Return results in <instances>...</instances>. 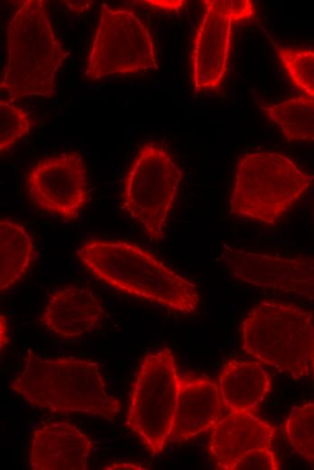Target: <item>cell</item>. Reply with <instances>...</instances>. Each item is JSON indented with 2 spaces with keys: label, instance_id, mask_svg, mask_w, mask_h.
Wrapping results in <instances>:
<instances>
[{
  "label": "cell",
  "instance_id": "cell-26",
  "mask_svg": "<svg viewBox=\"0 0 314 470\" xmlns=\"http://www.w3.org/2000/svg\"><path fill=\"white\" fill-rule=\"evenodd\" d=\"M311 368H312V371H313V373H314V356H313V360H312Z\"/></svg>",
  "mask_w": 314,
  "mask_h": 470
},
{
  "label": "cell",
  "instance_id": "cell-13",
  "mask_svg": "<svg viewBox=\"0 0 314 470\" xmlns=\"http://www.w3.org/2000/svg\"><path fill=\"white\" fill-rule=\"evenodd\" d=\"M104 315L102 302L90 288L69 286L49 297L41 322L51 334L75 339L98 327Z\"/></svg>",
  "mask_w": 314,
  "mask_h": 470
},
{
  "label": "cell",
  "instance_id": "cell-22",
  "mask_svg": "<svg viewBox=\"0 0 314 470\" xmlns=\"http://www.w3.org/2000/svg\"><path fill=\"white\" fill-rule=\"evenodd\" d=\"M280 468L274 452L271 448H263L245 454L230 470H278Z\"/></svg>",
  "mask_w": 314,
  "mask_h": 470
},
{
  "label": "cell",
  "instance_id": "cell-10",
  "mask_svg": "<svg viewBox=\"0 0 314 470\" xmlns=\"http://www.w3.org/2000/svg\"><path fill=\"white\" fill-rule=\"evenodd\" d=\"M191 53L192 81L196 90L216 89L226 70L234 23L254 16L249 0H206Z\"/></svg>",
  "mask_w": 314,
  "mask_h": 470
},
{
  "label": "cell",
  "instance_id": "cell-24",
  "mask_svg": "<svg viewBox=\"0 0 314 470\" xmlns=\"http://www.w3.org/2000/svg\"><path fill=\"white\" fill-rule=\"evenodd\" d=\"M103 469L106 470H117V469H146L143 465L135 462H115L104 465Z\"/></svg>",
  "mask_w": 314,
  "mask_h": 470
},
{
  "label": "cell",
  "instance_id": "cell-19",
  "mask_svg": "<svg viewBox=\"0 0 314 470\" xmlns=\"http://www.w3.org/2000/svg\"><path fill=\"white\" fill-rule=\"evenodd\" d=\"M283 432L292 448L314 465V403L293 407Z\"/></svg>",
  "mask_w": 314,
  "mask_h": 470
},
{
  "label": "cell",
  "instance_id": "cell-7",
  "mask_svg": "<svg viewBox=\"0 0 314 470\" xmlns=\"http://www.w3.org/2000/svg\"><path fill=\"white\" fill-rule=\"evenodd\" d=\"M182 171L171 154L154 143L142 146L124 183L122 208L152 241L164 238Z\"/></svg>",
  "mask_w": 314,
  "mask_h": 470
},
{
  "label": "cell",
  "instance_id": "cell-18",
  "mask_svg": "<svg viewBox=\"0 0 314 470\" xmlns=\"http://www.w3.org/2000/svg\"><path fill=\"white\" fill-rule=\"evenodd\" d=\"M289 142H314V98L299 97L261 108Z\"/></svg>",
  "mask_w": 314,
  "mask_h": 470
},
{
  "label": "cell",
  "instance_id": "cell-20",
  "mask_svg": "<svg viewBox=\"0 0 314 470\" xmlns=\"http://www.w3.org/2000/svg\"><path fill=\"white\" fill-rule=\"evenodd\" d=\"M275 50L294 85L314 98V51L282 46Z\"/></svg>",
  "mask_w": 314,
  "mask_h": 470
},
{
  "label": "cell",
  "instance_id": "cell-8",
  "mask_svg": "<svg viewBox=\"0 0 314 470\" xmlns=\"http://www.w3.org/2000/svg\"><path fill=\"white\" fill-rule=\"evenodd\" d=\"M148 27L131 10L103 5L88 56L85 78L137 74L157 69Z\"/></svg>",
  "mask_w": 314,
  "mask_h": 470
},
{
  "label": "cell",
  "instance_id": "cell-23",
  "mask_svg": "<svg viewBox=\"0 0 314 470\" xmlns=\"http://www.w3.org/2000/svg\"><path fill=\"white\" fill-rule=\"evenodd\" d=\"M145 5L164 9L167 11H178L180 10L185 4L184 1H143Z\"/></svg>",
  "mask_w": 314,
  "mask_h": 470
},
{
  "label": "cell",
  "instance_id": "cell-4",
  "mask_svg": "<svg viewBox=\"0 0 314 470\" xmlns=\"http://www.w3.org/2000/svg\"><path fill=\"white\" fill-rule=\"evenodd\" d=\"M243 348L294 379L309 375L314 356V321L293 305L262 301L242 323Z\"/></svg>",
  "mask_w": 314,
  "mask_h": 470
},
{
  "label": "cell",
  "instance_id": "cell-9",
  "mask_svg": "<svg viewBox=\"0 0 314 470\" xmlns=\"http://www.w3.org/2000/svg\"><path fill=\"white\" fill-rule=\"evenodd\" d=\"M25 186L36 209L66 221L76 220L89 200L86 164L75 151L36 162L26 174Z\"/></svg>",
  "mask_w": 314,
  "mask_h": 470
},
{
  "label": "cell",
  "instance_id": "cell-25",
  "mask_svg": "<svg viewBox=\"0 0 314 470\" xmlns=\"http://www.w3.org/2000/svg\"><path fill=\"white\" fill-rule=\"evenodd\" d=\"M0 335H1V350L5 348V346L7 343L8 337H7V323L5 318L1 315L0 316Z\"/></svg>",
  "mask_w": 314,
  "mask_h": 470
},
{
  "label": "cell",
  "instance_id": "cell-2",
  "mask_svg": "<svg viewBox=\"0 0 314 470\" xmlns=\"http://www.w3.org/2000/svg\"><path fill=\"white\" fill-rule=\"evenodd\" d=\"M10 389L29 404L55 413L113 420L121 409L120 401L107 392L98 363L73 356L43 359L27 351Z\"/></svg>",
  "mask_w": 314,
  "mask_h": 470
},
{
  "label": "cell",
  "instance_id": "cell-1",
  "mask_svg": "<svg viewBox=\"0 0 314 470\" xmlns=\"http://www.w3.org/2000/svg\"><path fill=\"white\" fill-rule=\"evenodd\" d=\"M77 256L90 274L117 291L182 314L198 307L196 286L137 244L90 239Z\"/></svg>",
  "mask_w": 314,
  "mask_h": 470
},
{
  "label": "cell",
  "instance_id": "cell-16",
  "mask_svg": "<svg viewBox=\"0 0 314 470\" xmlns=\"http://www.w3.org/2000/svg\"><path fill=\"white\" fill-rule=\"evenodd\" d=\"M225 406L233 412L254 413L270 391L271 379L256 362L227 361L218 376Z\"/></svg>",
  "mask_w": 314,
  "mask_h": 470
},
{
  "label": "cell",
  "instance_id": "cell-11",
  "mask_svg": "<svg viewBox=\"0 0 314 470\" xmlns=\"http://www.w3.org/2000/svg\"><path fill=\"white\" fill-rule=\"evenodd\" d=\"M220 261L246 284L314 301V258L251 252L225 244Z\"/></svg>",
  "mask_w": 314,
  "mask_h": 470
},
{
  "label": "cell",
  "instance_id": "cell-15",
  "mask_svg": "<svg viewBox=\"0 0 314 470\" xmlns=\"http://www.w3.org/2000/svg\"><path fill=\"white\" fill-rule=\"evenodd\" d=\"M222 414L219 387L206 376H181L171 437L189 440L212 428Z\"/></svg>",
  "mask_w": 314,
  "mask_h": 470
},
{
  "label": "cell",
  "instance_id": "cell-21",
  "mask_svg": "<svg viewBox=\"0 0 314 470\" xmlns=\"http://www.w3.org/2000/svg\"><path fill=\"white\" fill-rule=\"evenodd\" d=\"M32 127L28 113L6 99H0V153L4 154L26 136Z\"/></svg>",
  "mask_w": 314,
  "mask_h": 470
},
{
  "label": "cell",
  "instance_id": "cell-5",
  "mask_svg": "<svg viewBox=\"0 0 314 470\" xmlns=\"http://www.w3.org/2000/svg\"><path fill=\"white\" fill-rule=\"evenodd\" d=\"M313 176L275 152H254L237 163L230 213L265 224L279 220L310 186Z\"/></svg>",
  "mask_w": 314,
  "mask_h": 470
},
{
  "label": "cell",
  "instance_id": "cell-6",
  "mask_svg": "<svg viewBox=\"0 0 314 470\" xmlns=\"http://www.w3.org/2000/svg\"><path fill=\"white\" fill-rule=\"evenodd\" d=\"M181 375L169 348L142 360L133 384L126 427L153 455L171 438Z\"/></svg>",
  "mask_w": 314,
  "mask_h": 470
},
{
  "label": "cell",
  "instance_id": "cell-14",
  "mask_svg": "<svg viewBox=\"0 0 314 470\" xmlns=\"http://www.w3.org/2000/svg\"><path fill=\"white\" fill-rule=\"evenodd\" d=\"M275 428L250 412H233L213 427L209 452L217 468L230 470L245 454L271 448Z\"/></svg>",
  "mask_w": 314,
  "mask_h": 470
},
{
  "label": "cell",
  "instance_id": "cell-12",
  "mask_svg": "<svg viewBox=\"0 0 314 470\" xmlns=\"http://www.w3.org/2000/svg\"><path fill=\"white\" fill-rule=\"evenodd\" d=\"M92 449L91 440L77 427L50 422L34 431L30 465L33 470H85Z\"/></svg>",
  "mask_w": 314,
  "mask_h": 470
},
{
  "label": "cell",
  "instance_id": "cell-3",
  "mask_svg": "<svg viewBox=\"0 0 314 470\" xmlns=\"http://www.w3.org/2000/svg\"><path fill=\"white\" fill-rule=\"evenodd\" d=\"M1 95L10 102L56 91L57 72L68 52L53 31L43 0L21 2L6 28Z\"/></svg>",
  "mask_w": 314,
  "mask_h": 470
},
{
  "label": "cell",
  "instance_id": "cell-17",
  "mask_svg": "<svg viewBox=\"0 0 314 470\" xmlns=\"http://www.w3.org/2000/svg\"><path fill=\"white\" fill-rule=\"evenodd\" d=\"M34 258V240L26 227L12 219H0V290L23 278Z\"/></svg>",
  "mask_w": 314,
  "mask_h": 470
}]
</instances>
